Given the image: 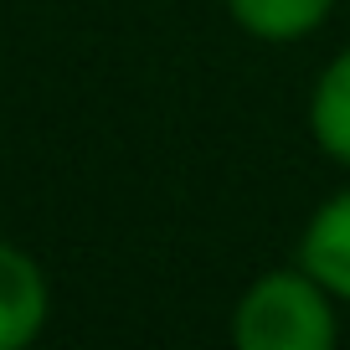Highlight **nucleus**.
<instances>
[{"instance_id": "nucleus-4", "label": "nucleus", "mask_w": 350, "mask_h": 350, "mask_svg": "<svg viewBox=\"0 0 350 350\" xmlns=\"http://www.w3.org/2000/svg\"><path fill=\"white\" fill-rule=\"evenodd\" d=\"M304 124H309L314 150L329 165L350 170V46H340L319 67L314 88H309V103H304Z\"/></svg>"}, {"instance_id": "nucleus-2", "label": "nucleus", "mask_w": 350, "mask_h": 350, "mask_svg": "<svg viewBox=\"0 0 350 350\" xmlns=\"http://www.w3.org/2000/svg\"><path fill=\"white\" fill-rule=\"evenodd\" d=\"M52 288L42 262L16 242H0V350H26L46 329Z\"/></svg>"}, {"instance_id": "nucleus-1", "label": "nucleus", "mask_w": 350, "mask_h": 350, "mask_svg": "<svg viewBox=\"0 0 350 350\" xmlns=\"http://www.w3.org/2000/svg\"><path fill=\"white\" fill-rule=\"evenodd\" d=\"M340 299L309 268H268L237 294L227 340L237 350H335Z\"/></svg>"}, {"instance_id": "nucleus-3", "label": "nucleus", "mask_w": 350, "mask_h": 350, "mask_svg": "<svg viewBox=\"0 0 350 350\" xmlns=\"http://www.w3.org/2000/svg\"><path fill=\"white\" fill-rule=\"evenodd\" d=\"M299 268L319 278L340 304H350V186L325 196L314 211H309L304 232H299Z\"/></svg>"}, {"instance_id": "nucleus-5", "label": "nucleus", "mask_w": 350, "mask_h": 350, "mask_svg": "<svg viewBox=\"0 0 350 350\" xmlns=\"http://www.w3.org/2000/svg\"><path fill=\"white\" fill-rule=\"evenodd\" d=\"M221 5H227V21L242 36L268 46L304 42L335 16V0H221Z\"/></svg>"}]
</instances>
